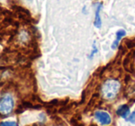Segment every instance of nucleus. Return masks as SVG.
<instances>
[{"instance_id": "1", "label": "nucleus", "mask_w": 135, "mask_h": 126, "mask_svg": "<svg viewBox=\"0 0 135 126\" xmlns=\"http://www.w3.org/2000/svg\"><path fill=\"white\" fill-rule=\"evenodd\" d=\"M120 90V83L116 79H108L101 87L102 96L105 100H111L118 96Z\"/></svg>"}, {"instance_id": "2", "label": "nucleus", "mask_w": 135, "mask_h": 126, "mask_svg": "<svg viewBox=\"0 0 135 126\" xmlns=\"http://www.w3.org/2000/svg\"><path fill=\"white\" fill-rule=\"evenodd\" d=\"M14 107V100L13 98L8 94H6L0 99V113L7 114L10 113Z\"/></svg>"}, {"instance_id": "4", "label": "nucleus", "mask_w": 135, "mask_h": 126, "mask_svg": "<svg viewBox=\"0 0 135 126\" xmlns=\"http://www.w3.org/2000/svg\"><path fill=\"white\" fill-rule=\"evenodd\" d=\"M117 114L119 117L128 120L129 117H130V108L127 105H121L118 108Z\"/></svg>"}, {"instance_id": "8", "label": "nucleus", "mask_w": 135, "mask_h": 126, "mask_svg": "<svg viewBox=\"0 0 135 126\" xmlns=\"http://www.w3.org/2000/svg\"><path fill=\"white\" fill-rule=\"evenodd\" d=\"M129 121L131 122V123H135V110L133 111V113L132 114H131L130 115V117H129Z\"/></svg>"}, {"instance_id": "3", "label": "nucleus", "mask_w": 135, "mask_h": 126, "mask_svg": "<svg viewBox=\"0 0 135 126\" xmlns=\"http://www.w3.org/2000/svg\"><path fill=\"white\" fill-rule=\"evenodd\" d=\"M95 118L96 120L102 125H109L111 123V117L110 115L106 111L103 110H98L95 112Z\"/></svg>"}, {"instance_id": "5", "label": "nucleus", "mask_w": 135, "mask_h": 126, "mask_svg": "<svg viewBox=\"0 0 135 126\" xmlns=\"http://www.w3.org/2000/svg\"><path fill=\"white\" fill-rule=\"evenodd\" d=\"M126 35V31H125L124 30H119L117 31V33H116V40L114 41V43H112L111 45V48L112 49H116L118 47V45H119V41H120L121 39H122L124 36Z\"/></svg>"}, {"instance_id": "6", "label": "nucleus", "mask_w": 135, "mask_h": 126, "mask_svg": "<svg viewBox=\"0 0 135 126\" xmlns=\"http://www.w3.org/2000/svg\"><path fill=\"white\" fill-rule=\"evenodd\" d=\"M102 8V5L101 4H98V7L96 9V16H95V27L98 29H100L101 27V18H100V10Z\"/></svg>"}, {"instance_id": "7", "label": "nucleus", "mask_w": 135, "mask_h": 126, "mask_svg": "<svg viewBox=\"0 0 135 126\" xmlns=\"http://www.w3.org/2000/svg\"><path fill=\"white\" fill-rule=\"evenodd\" d=\"M0 126H18L16 122H2Z\"/></svg>"}]
</instances>
